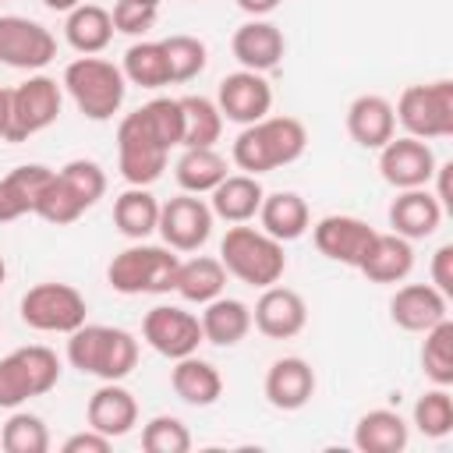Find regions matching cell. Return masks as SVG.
I'll list each match as a JSON object with an SVG mask.
<instances>
[{"label":"cell","instance_id":"6da1fadb","mask_svg":"<svg viewBox=\"0 0 453 453\" xmlns=\"http://www.w3.org/2000/svg\"><path fill=\"white\" fill-rule=\"evenodd\" d=\"M308 149V127L297 117H262L255 124H244L234 138V163L237 170L258 177L280 166H290Z\"/></svg>","mask_w":453,"mask_h":453},{"label":"cell","instance_id":"7a4b0ae2","mask_svg":"<svg viewBox=\"0 0 453 453\" xmlns=\"http://www.w3.org/2000/svg\"><path fill=\"white\" fill-rule=\"evenodd\" d=\"M67 361L81 375H96L103 382H120L138 365V340L120 326L81 322L74 333H67Z\"/></svg>","mask_w":453,"mask_h":453},{"label":"cell","instance_id":"3957f363","mask_svg":"<svg viewBox=\"0 0 453 453\" xmlns=\"http://www.w3.org/2000/svg\"><path fill=\"white\" fill-rule=\"evenodd\" d=\"M103 195H106L103 166L96 159H71L50 173V180L35 202V216L53 226H67V223L81 219Z\"/></svg>","mask_w":453,"mask_h":453},{"label":"cell","instance_id":"277c9868","mask_svg":"<svg viewBox=\"0 0 453 453\" xmlns=\"http://www.w3.org/2000/svg\"><path fill=\"white\" fill-rule=\"evenodd\" d=\"M219 262H223L226 276H237L241 283L258 287V290L280 283V276L287 273L283 241L269 237L262 226H244V223H234L223 234Z\"/></svg>","mask_w":453,"mask_h":453},{"label":"cell","instance_id":"5b68a950","mask_svg":"<svg viewBox=\"0 0 453 453\" xmlns=\"http://www.w3.org/2000/svg\"><path fill=\"white\" fill-rule=\"evenodd\" d=\"M177 251L166 244H145L134 241L131 248L117 251L106 265V283L117 294H170L173 280H177Z\"/></svg>","mask_w":453,"mask_h":453},{"label":"cell","instance_id":"8992f818","mask_svg":"<svg viewBox=\"0 0 453 453\" xmlns=\"http://www.w3.org/2000/svg\"><path fill=\"white\" fill-rule=\"evenodd\" d=\"M60 85L67 88V96L74 99V106L88 120H110L124 106V92H127L124 71L113 60H103V57L71 60L64 67Z\"/></svg>","mask_w":453,"mask_h":453},{"label":"cell","instance_id":"52a82bcc","mask_svg":"<svg viewBox=\"0 0 453 453\" xmlns=\"http://www.w3.org/2000/svg\"><path fill=\"white\" fill-rule=\"evenodd\" d=\"M57 382H60V357L42 343H28L0 357V407L7 411L21 407L32 396L50 393Z\"/></svg>","mask_w":453,"mask_h":453},{"label":"cell","instance_id":"ba28073f","mask_svg":"<svg viewBox=\"0 0 453 453\" xmlns=\"http://www.w3.org/2000/svg\"><path fill=\"white\" fill-rule=\"evenodd\" d=\"M396 120L411 138L435 142L453 134V81H425V85H407L393 106Z\"/></svg>","mask_w":453,"mask_h":453},{"label":"cell","instance_id":"9c48e42d","mask_svg":"<svg viewBox=\"0 0 453 453\" xmlns=\"http://www.w3.org/2000/svg\"><path fill=\"white\" fill-rule=\"evenodd\" d=\"M64 106V85L50 74H28L21 85L11 88V120L4 142H28L32 134L57 124Z\"/></svg>","mask_w":453,"mask_h":453},{"label":"cell","instance_id":"30bf717a","mask_svg":"<svg viewBox=\"0 0 453 453\" xmlns=\"http://www.w3.org/2000/svg\"><path fill=\"white\" fill-rule=\"evenodd\" d=\"M88 315L81 290L71 283H35L21 297V322L35 333H74Z\"/></svg>","mask_w":453,"mask_h":453},{"label":"cell","instance_id":"8fae6325","mask_svg":"<svg viewBox=\"0 0 453 453\" xmlns=\"http://www.w3.org/2000/svg\"><path fill=\"white\" fill-rule=\"evenodd\" d=\"M166 156H170V149L145 127L138 110L117 124V166L127 184H134V188L156 184L166 170Z\"/></svg>","mask_w":453,"mask_h":453},{"label":"cell","instance_id":"7c38bea8","mask_svg":"<svg viewBox=\"0 0 453 453\" xmlns=\"http://www.w3.org/2000/svg\"><path fill=\"white\" fill-rule=\"evenodd\" d=\"M142 340L156 354H163L170 361L188 357V354L198 350V343H205L198 315H191L180 304H156V308H149L145 319H142Z\"/></svg>","mask_w":453,"mask_h":453},{"label":"cell","instance_id":"4fadbf2b","mask_svg":"<svg viewBox=\"0 0 453 453\" xmlns=\"http://www.w3.org/2000/svg\"><path fill=\"white\" fill-rule=\"evenodd\" d=\"M57 57V39L46 25L21 18V14H0V64L14 71H42Z\"/></svg>","mask_w":453,"mask_h":453},{"label":"cell","instance_id":"5bb4252c","mask_svg":"<svg viewBox=\"0 0 453 453\" xmlns=\"http://www.w3.org/2000/svg\"><path fill=\"white\" fill-rule=\"evenodd\" d=\"M212 223H216V216H212L209 202L202 195L180 191L177 198L159 205V226L156 230H159L166 248H173V251H198L209 241Z\"/></svg>","mask_w":453,"mask_h":453},{"label":"cell","instance_id":"9a60e30c","mask_svg":"<svg viewBox=\"0 0 453 453\" xmlns=\"http://www.w3.org/2000/svg\"><path fill=\"white\" fill-rule=\"evenodd\" d=\"M435 152L428 142L411 138V134H393L382 149H379V173L389 188L407 191V188H428L432 173H435Z\"/></svg>","mask_w":453,"mask_h":453},{"label":"cell","instance_id":"2e32d148","mask_svg":"<svg viewBox=\"0 0 453 453\" xmlns=\"http://www.w3.org/2000/svg\"><path fill=\"white\" fill-rule=\"evenodd\" d=\"M216 106L223 113V120H234V124H255L262 117H269L273 110V85L265 81V74L258 71H234L219 81L216 88Z\"/></svg>","mask_w":453,"mask_h":453},{"label":"cell","instance_id":"e0dca14e","mask_svg":"<svg viewBox=\"0 0 453 453\" xmlns=\"http://www.w3.org/2000/svg\"><path fill=\"white\" fill-rule=\"evenodd\" d=\"M251 326L269 340H290L308 326V304L294 287H262L251 308Z\"/></svg>","mask_w":453,"mask_h":453},{"label":"cell","instance_id":"ac0fdd59","mask_svg":"<svg viewBox=\"0 0 453 453\" xmlns=\"http://www.w3.org/2000/svg\"><path fill=\"white\" fill-rule=\"evenodd\" d=\"M372 237H375V230H372L365 219L343 216V212L322 216V219L311 226V241H315L319 255H326L329 262L350 265V269H357V262L365 258Z\"/></svg>","mask_w":453,"mask_h":453},{"label":"cell","instance_id":"d6986e66","mask_svg":"<svg viewBox=\"0 0 453 453\" xmlns=\"http://www.w3.org/2000/svg\"><path fill=\"white\" fill-rule=\"evenodd\" d=\"M389 319L403 333H425L435 322L449 319V297L432 283H403L389 297Z\"/></svg>","mask_w":453,"mask_h":453},{"label":"cell","instance_id":"ffe728a7","mask_svg":"<svg viewBox=\"0 0 453 453\" xmlns=\"http://www.w3.org/2000/svg\"><path fill=\"white\" fill-rule=\"evenodd\" d=\"M230 53L237 57V64H241L244 71L265 74V71L280 67L283 53H287V39H283L280 25H273V21H265V18H251V21H244V25L234 32Z\"/></svg>","mask_w":453,"mask_h":453},{"label":"cell","instance_id":"44dd1931","mask_svg":"<svg viewBox=\"0 0 453 453\" xmlns=\"http://www.w3.org/2000/svg\"><path fill=\"white\" fill-rule=\"evenodd\" d=\"M265 400L276 411H301L315 396V368L304 357H276L265 372Z\"/></svg>","mask_w":453,"mask_h":453},{"label":"cell","instance_id":"7402d4cb","mask_svg":"<svg viewBox=\"0 0 453 453\" xmlns=\"http://www.w3.org/2000/svg\"><path fill=\"white\" fill-rule=\"evenodd\" d=\"M442 212L446 209L428 188H407V191H396V198L389 202V226L407 241H425L439 230Z\"/></svg>","mask_w":453,"mask_h":453},{"label":"cell","instance_id":"603a6c76","mask_svg":"<svg viewBox=\"0 0 453 453\" xmlns=\"http://www.w3.org/2000/svg\"><path fill=\"white\" fill-rule=\"evenodd\" d=\"M85 421H88V428H96V432H103L110 439H120L138 425V400L120 382H103L88 396Z\"/></svg>","mask_w":453,"mask_h":453},{"label":"cell","instance_id":"cb8c5ba5","mask_svg":"<svg viewBox=\"0 0 453 453\" xmlns=\"http://www.w3.org/2000/svg\"><path fill=\"white\" fill-rule=\"evenodd\" d=\"M347 134L361 149H382L396 134V113L393 103L379 92H365L347 106Z\"/></svg>","mask_w":453,"mask_h":453},{"label":"cell","instance_id":"d4e9b609","mask_svg":"<svg viewBox=\"0 0 453 453\" xmlns=\"http://www.w3.org/2000/svg\"><path fill=\"white\" fill-rule=\"evenodd\" d=\"M414 269V241L400 237V234H379L372 237L365 258L357 262V273H365L372 283H400L407 280Z\"/></svg>","mask_w":453,"mask_h":453},{"label":"cell","instance_id":"484cf974","mask_svg":"<svg viewBox=\"0 0 453 453\" xmlns=\"http://www.w3.org/2000/svg\"><path fill=\"white\" fill-rule=\"evenodd\" d=\"M265 198V188L251 173H226L212 191H209V209L216 219L226 223H248L258 216V205Z\"/></svg>","mask_w":453,"mask_h":453},{"label":"cell","instance_id":"4316f807","mask_svg":"<svg viewBox=\"0 0 453 453\" xmlns=\"http://www.w3.org/2000/svg\"><path fill=\"white\" fill-rule=\"evenodd\" d=\"M50 166L42 163H25L14 166L11 173L0 177V223H14L28 212H35V202L50 180Z\"/></svg>","mask_w":453,"mask_h":453},{"label":"cell","instance_id":"83f0119b","mask_svg":"<svg viewBox=\"0 0 453 453\" xmlns=\"http://www.w3.org/2000/svg\"><path fill=\"white\" fill-rule=\"evenodd\" d=\"M170 386L188 407H212L223 396V375L212 361H202L195 354L177 357L170 368Z\"/></svg>","mask_w":453,"mask_h":453},{"label":"cell","instance_id":"f1b7e54d","mask_svg":"<svg viewBox=\"0 0 453 453\" xmlns=\"http://www.w3.org/2000/svg\"><path fill=\"white\" fill-rule=\"evenodd\" d=\"M202 336L212 347H237L248 333H251V308L237 297H212L209 304H202Z\"/></svg>","mask_w":453,"mask_h":453},{"label":"cell","instance_id":"f546056e","mask_svg":"<svg viewBox=\"0 0 453 453\" xmlns=\"http://www.w3.org/2000/svg\"><path fill=\"white\" fill-rule=\"evenodd\" d=\"M407 442H411V425L389 407L365 411L354 425V446L361 453H403Z\"/></svg>","mask_w":453,"mask_h":453},{"label":"cell","instance_id":"4dcf8cb0","mask_svg":"<svg viewBox=\"0 0 453 453\" xmlns=\"http://www.w3.org/2000/svg\"><path fill=\"white\" fill-rule=\"evenodd\" d=\"M258 223L269 237L287 244V241H297L311 226V212L297 191H273L258 205Z\"/></svg>","mask_w":453,"mask_h":453},{"label":"cell","instance_id":"1f68e13d","mask_svg":"<svg viewBox=\"0 0 453 453\" xmlns=\"http://www.w3.org/2000/svg\"><path fill=\"white\" fill-rule=\"evenodd\" d=\"M64 39L71 42V50H78L81 57H96L110 46L113 39V18L106 7L99 4H78L74 11H67L64 21Z\"/></svg>","mask_w":453,"mask_h":453},{"label":"cell","instance_id":"d6a6232c","mask_svg":"<svg viewBox=\"0 0 453 453\" xmlns=\"http://www.w3.org/2000/svg\"><path fill=\"white\" fill-rule=\"evenodd\" d=\"M113 226L127 241H145L149 234H156V226H159V202H156V195L149 188L127 184V191H120L113 198Z\"/></svg>","mask_w":453,"mask_h":453},{"label":"cell","instance_id":"836d02e7","mask_svg":"<svg viewBox=\"0 0 453 453\" xmlns=\"http://www.w3.org/2000/svg\"><path fill=\"white\" fill-rule=\"evenodd\" d=\"M223 287H226V269L212 255H195V258H188V262L177 265L173 290L188 304H209L212 297L223 294Z\"/></svg>","mask_w":453,"mask_h":453},{"label":"cell","instance_id":"e575fe53","mask_svg":"<svg viewBox=\"0 0 453 453\" xmlns=\"http://www.w3.org/2000/svg\"><path fill=\"white\" fill-rule=\"evenodd\" d=\"M180 117H184V131H180V145L184 149H209V145L219 142L223 113H219L216 99H209V96H180Z\"/></svg>","mask_w":453,"mask_h":453},{"label":"cell","instance_id":"d590c367","mask_svg":"<svg viewBox=\"0 0 453 453\" xmlns=\"http://www.w3.org/2000/svg\"><path fill=\"white\" fill-rule=\"evenodd\" d=\"M173 177H177L180 191L209 195L226 177V159L216 152V145H209V149H184L177 166H173Z\"/></svg>","mask_w":453,"mask_h":453},{"label":"cell","instance_id":"8d00e7d4","mask_svg":"<svg viewBox=\"0 0 453 453\" xmlns=\"http://www.w3.org/2000/svg\"><path fill=\"white\" fill-rule=\"evenodd\" d=\"M120 71H124V78L131 85H142V88H163V85H170L166 53H163V42H156V39L131 42L127 53H124Z\"/></svg>","mask_w":453,"mask_h":453},{"label":"cell","instance_id":"74e56055","mask_svg":"<svg viewBox=\"0 0 453 453\" xmlns=\"http://www.w3.org/2000/svg\"><path fill=\"white\" fill-rule=\"evenodd\" d=\"M163 42V53H166V67H170V85H184L191 78H198L209 64V50L198 35H166L159 39Z\"/></svg>","mask_w":453,"mask_h":453},{"label":"cell","instance_id":"f35d334b","mask_svg":"<svg viewBox=\"0 0 453 453\" xmlns=\"http://www.w3.org/2000/svg\"><path fill=\"white\" fill-rule=\"evenodd\" d=\"M421 372L432 379V386H453V322L449 319L425 329Z\"/></svg>","mask_w":453,"mask_h":453},{"label":"cell","instance_id":"ab89813d","mask_svg":"<svg viewBox=\"0 0 453 453\" xmlns=\"http://www.w3.org/2000/svg\"><path fill=\"white\" fill-rule=\"evenodd\" d=\"M414 428L425 439H446L453 432V396L449 386H432L414 403Z\"/></svg>","mask_w":453,"mask_h":453},{"label":"cell","instance_id":"60d3db41","mask_svg":"<svg viewBox=\"0 0 453 453\" xmlns=\"http://www.w3.org/2000/svg\"><path fill=\"white\" fill-rule=\"evenodd\" d=\"M0 446L7 453H46L50 449V428L39 414L14 411L0 428Z\"/></svg>","mask_w":453,"mask_h":453},{"label":"cell","instance_id":"b9f144b4","mask_svg":"<svg viewBox=\"0 0 453 453\" xmlns=\"http://www.w3.org/2000/svg\"><path fill=\"white\" fill-rule=\"evenodd\" d=\"M142 449L145 453H188L191 449V432L180 418L156 414L142 428Z\"/></svg>","mask_w":453,"mask_h":453},{"label":"cell","instance_id":"7bdbcfd3","mask_svg":"<svg viewBox=\"0 0 453 453\" xmlns=\"http://www.w3.org/2000/svg\"><path fill=\"white\" fill-rule=\"evenodd\" d=\"M138 117L145 120V127L166 145H180V131H184V117H180V99H170V96H156L149 99L145 106H138Z\"/></svg>","mask_w":453,"mask_h":453},{"label":"cell","instance_id":"ee69618b","mask_svg":"<svg viewBox=\"0 0 453 453\" xmlns=\"http://www.w3.org/2000/svg\"><path fill=\"white\" fill-rule=\"evenodd\" d=\"M156 11L159 7H149V4H138V0H117L113 11H110L113 32H120V35H145L156 25Z\"/></svg>","mask_w":453,"mask_h":453},{"label":"cell","instance_id":"f6af8a7d","mask_svg":"<svg viewBox=\"0 0 453 453\" xmlns=\"http://www.w3.org/2000/svg\"><path fill=\"white\" fill-rule=\"evenodd\" d=\"M432 287L442 290L446 297H453V244H439L435 255H432Z\"/></svg>","mask_w":453,"mask_h":453},{"label":"cell","instance_id":"bcb514c9","mask_svg":"<svg viewBox=\"0 0 453 453\" xmlns=\"http://www.w3.org/2000/svg\"><path fill=\"white\" fill-rule=\"evenodd\" d=\"M110 446H113L110 435H103V432H96V428H85V432L67 435L60 449H64V453H106Z\"/></svg>","mask_w":453,"mask_h":453},{"label":"cell","instance_id":"7dc6e473","mask_svg":"<svg viewBox=\"0 0 453 453\" xmlns=\"http://www.w3.org/2000/svg\"><path fill=\"white\" fill-rule=\"evenodd\" d=\"M280 4H283V0H237V7H241L244 14H251V18H265V14H273Z\"/></svg>","mask_w":453,"mask_h":453},{"label":"cell","instance_id":"c3c4849f","mask_svg":"<svg viewBox=\"0 0 453 453\" xmlns=\"http://www.w3.org/2000/svg\"><path fill=\"white\" fill-rule=\"evenodd\" d=\"M7 120H11V88H0V138L7 131Z\"/></svg>","mask_w":453,"mask_h":453},{"label":"cell","instance_id":"681fc988","mask_svg":"<svg viewBox=\"0 0 453 453\" xmlns=\"http://www.w3.org/2000/svg\"><path fill=\"white\" fill-rule=\"evenodd\" d=\"M50 11H60V14H67V11H74L78 4H85V0H42Z\"/></svg>","mask_w":453,"mask_h":453},{"label":"cell","instance_id":"f907efd6","mask_svg":"<svg viewBox=\"0 0 453 453\" xmlns=\"http://www.w3.org/2000/svg\"><path fill=\"white\" fill-rule=\"evenodd\" d=\"M7 280V262H4V255H0V283Z\"/></svg>","mask_w":453,"mask_h":453},{"label":"cell","instance_id":"816d5d0a","mask_svg":"<svg viewBox=\"0 0 453 453\" xmlns=\"http://www.w3.org/2000/svg\"><path fill=\"white\" fill-rule=\"evenodd\" d=\"M138 4H149V7H159L163 0H138Z\"/></svg>","mask_w":453,"mask_h":453},{"label":"cell","instance_id":"f5cc1de1","mask_svg":"<svg viewBox=\"0 0 453 453\" xmlns=\"http://www.w3.org/2000/svg\"><path fill=\"white\" fill-rule=\"evenodd\" d=\"M195 4H198V0H195Z\"/></svg>","mask_w":453,"mask_h":453},{"label":"cell","instance_id":"db71d44e","mask_svg":"<svg viewBox=\"0 0 453 453\" xmlns=\"http://www.w3.org/2000/svg\"><path fill=\"white\" fill-rule=\"evenodd\" d=\"M0 4H4V0H0Z\"/></svg>","mask_w":453,"mask_h":453}]
</instances>
